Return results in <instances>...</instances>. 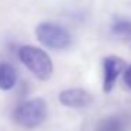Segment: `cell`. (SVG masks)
I'll list each match as a JSON object with an SVG mask.
<instances>
[{
    "label": "cell",
    "mask_w": 131,
    "mask_h": 131,
    "mask_svg": "<svg viewBox=\"0 0 131 131\" xmlns=\"http://www.w3.org/2000/svg\"><path fill=\"white\" fill-rule=\"evenodd\" d=\"M113 31L118 35H131V21L117 20L113 26Z\"/></svg>",
    "instance_id": "cell-8"
},
{
    "label": "cell",
    "mask_w": 131,
    "mask_h": 131,
    "mask_svg": "<svg viewBox=\"0 0 131 131\" xmlns=\"http://www.w3.org/2000/svg\"><path fill=\"white\" fill-rule=\"evenodd\" d=\"M97 131H125V124L118 117H108L99 123Z\"/></svg>",
    "instance_id": "cell-7"
},
{
    "label": "cell",
    "mask_w": 131,
    "mask_h": 131,
    "mask_svg": "<svg viewBox=\"0 0 131 131\" xmlns=\"http://www.w3.org/2000/svg\"><path fill=\"white\" fill-rule=\"evenodd\" d=\"M47 113H48V108H47L45 100L41 97H35L21 103L14 110L13 117H14V121L21 127L34 128L38 127L47 118Z\"/></svg>",
    "instance_id": "cell-2"
},
{
    "label": "cell",
    "mask_w": 131,
    "mask_h": 131,
    "mask_svg": "<svg viewBox=\"0 0 131 131\" xmlns=\"http://www.w3.org/2000/svg\"><path fill=\"white\" fill-rule=\"evenodd\" d=\"M35 35L42 45L51 49H65L71 45V34L63 27L54 23H41L35 28Z\"/></svg>",
    "instance_id": "cell-3"
},
{
    "label": "cell",
    "mask_w": 131,
    "mask_h": 131,
    "mask_svg": "<svg viewBox=\"0 0 131 131\" xmlns=\"http://www.w3.org/2000/svg\"><path fill=\"white\" fill-rule=\"evenodd\" d=\"M124 83L127 85V88L131 89V65L127 66L124 71Z\"/></svg>",
    "instance_id": "cell-9"
},
{
    "label": "cell",
    "mask_w": 131,
    "mask_h": 131,
    "mask_svg": "<svg viewBox=\"0 0 131 131\" xmlns=\"http://www.w3.org/2000/svg\"><path fill=\"white\" fill-rule=\"evenodd\" d=\"M17 83V71L12 63L2 62L0 63V89L10 90Z\"/></svg>",
    "instance_id": "cell-6"
},
{
    "label": "cell",
    "mask_w": 131,
    "mask_h": 131,
    "mask_svg": "<svg viewBox=\"0 0 131 131\" xmlns=\"http://www.w3.org/2000/svg\"><path fill=\"white\" fill-rule=\"evenodd\" d=\"M18 58L23 65L38 79L48 80L52 76L54 65L49 55L44 49L34 45H23L18 49Z\"/></svg>",
    "instance_id": "cell-1"
},
{
    "label": "cell",
    "mask_w": 131,
    "mask_h": 131,
    "mask_svg": "<svg viewBox=\"0 0 131 131\" xmlns=\"http://www.w3.org/2000/svg\"><path fill=\"white\" fill-rule=\"evenodd\" d=\"M125 62L120 57H107L103 59V90L111 92L120 73H124Z\"/></svg>",
    "instance_id": "cell-4"
},
{
    "label": "cell",
    "mask_w": 131,
    "mask_h": 131,
    "mask_svg": "<svg viewBox=\"0 0 131 131\" xmlns=\"http://www.w3.org/2000/svg\"><path fill=\"white\" fill-rule=\"evenodd\" d=\"M59 102L66 107L72 108H82L92 103V96L85 89H66L59 93Z\"/></svg>",
    "instance_id": "cell-5"
}]
</instances>
